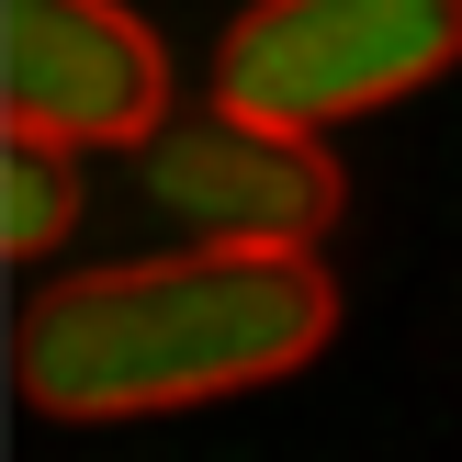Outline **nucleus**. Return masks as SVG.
<instances>
[{"mask_svg": "<svg viewBox=\"0 0 462 462\" xmlns=\"http://www.w3.org/2000/svg\"><path fill=\"white\" fill-rule=\"evenodd\" d=\"M338 338V282L282 248H170V260H113L68 271L23 305L12 383L34 418L113 429V418H170L215 406L248 383L305 373Z\"/></svg>", "mask_w": 462, "mask_h": 462, "instance_id": "1", "label": "nucleus"}, {"mask_svg": "<svg viewBox=\"0 0 462 462\" xmlns=\"http://www.w3.org/2000/svg\"><path fill=\"white\" fill-rule=\"evenodd\" d=\"M462 57V0H248L215 45V102L328 135Z\"/></svg>", "mask_w": 462, "mask_h": 462, "instance_id": "2", "label": "nucleus"}, {"mask_svg": "<svg viewBox=\"0 0 462 462\" xmlns=\"http://www.w3.org/2000/svg\"><path fill=\"white\" fill-rule=\"evenodd\" d=\"M0 113L45 147H158L170 45L125 0H0Z\"/></svg>", "mask_w": 462, "mask_h": 462, "instance_id": "3", "label": "nucleus"}, {"mask_svg": "<svg viewBox=\"0 0 462 462\" xmlns=\"http://www.w3.org/2000/svg\"><path fill=\"white\" fill-rule=\"evenodd\" d=\"M147 192L203 248L316 260V237L338 226V158H328V135H293V125H260L237 102H203V113H170V135L147 147Z\"/></svg>", "mask_w": 462, "mask_h": 462, "instance_id": "4", "label": "nucleus"}, {"mask_svg": "<svg viewBox=\"0 0 462 462\" xmlns=\"http://www.w3.org/2000/svg\"><path fill=\"white\" fill-rule=\"evenodd\" d=\"M68 226H79V147L12 135V158H0V237H12V260L68 248Z\"/></svg>", "mask_w": 462, "mask_h": 462, "instance_id": "5", "label": "nucleus"}]
</instances>
